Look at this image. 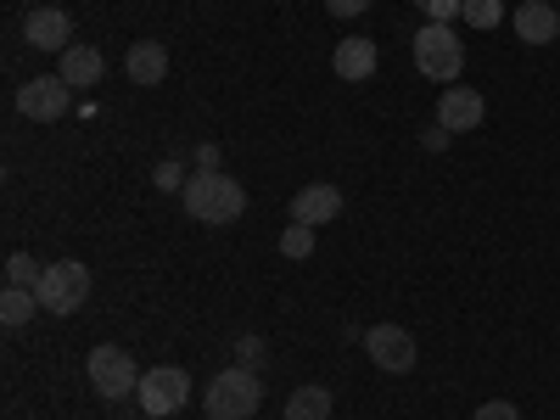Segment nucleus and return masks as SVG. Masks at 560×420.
<instances>
[{
	"label": "nucleus",
	"instance_id": "1",
	"mask_svg": "<svg viewBox=\"0 0 560 420\" xmlns=\"http://www.w3.org/2000/svg\"><path fill=\"white\" fill-rule=\"evenodd\" d=\"M179 202H185V213H191L197 224H236L247 213V191L230 174H219V168H197L191 179H185Z\"/></svg>",
	"mask_w": 560,
	"mask_h": 420
},
{
	"label": "nucleus",
	"instance_id": "2",
	"mask_svg": "<svg viewBox=\"0 0 560 420\" xmlns=\"http://www.w3.org/2000/svg\"><path fill=\"white\" fill-rule=\"evenodd\" d=\"M258 404H264L258 370H242V364L219 370V376L208 382V393H202L208 420H253V415H258Z\"/></svg>",
	"mask_w": 560,
	"mask_h": 420
},
{
	"label": "nucleus",
	"instance_id": "3",
	"mask_svg": "<svg viewBox=\"0 0 560 420\" xmlns=\"http://www.w3.org/2000/svg\"><path fill=\"white\" fill-rule=\"evenodd\" d=\"M415 68H420V79H432V84H459V73H465V39L448 28V23H427L415 34Z\"/></svg>",
	"mask_w": 560,
	"mask_h": 420
},
{
	"label": "nucleus",
	"instance_id": "4",
	"mask_svg": "<svg viewBox=\"0 0 560 420\" xmlns=\"http://www.w3.org/2000/svg\"><path fill=\"white\" fill-rule=\"evenodd\" d=\"M34 292H39V308L45 314H79L90 303V269L79 258H57V264H45Z\"/></svg>",
	"mask_w": 560,
	"mask_h": 420
},
{
	"label": "nucleus",
	"instance_id": "5",
	"mask_svg": "<svg viewBox=\"0 0 560 420\" xmlns=\"http://www.w3.org/2000/svg\"><path fill=\"white\" fill-rule=\"evenodd\" d=\"M135 404L140 415H179L185 404H191V376H185L179 364H158V370H140V387H135Z\"/></svg>",
	"mask_w": 560,
	"mask_h": 420
},
{
	"label": "nucleus",
	"instance_id": "6",
	"mask_svg": "<svg viewBox=\"0 0 560 420\" xmlns=\"http://www.w3.org/2000/svg\"><path fill=\"white\" fill-rule=\"evenodd\" d=\"M84 376H90V387H96L102 398H129V393L140 387V370H135L129 348H118V342L90 348V359H84Z\"/></svg>",
	"mask_w": 560,
	"mask_h": 420
},
{
	"label": "nucleus",
	"instance_id": "7",
	"mask_svg": "<svg viewBox=\"0 0 560 420\" xmlns=\"http://www.w3.org/2000/svg\"><path fill=\"white\" fill-rule=\"evenodd\" d=\"M68 107H73V84L62 73H39L18 90V113L34 124H57V118H68Z\"/></svg>",
	"mask_w": 560,
	"mask_h": 420
},
{
	"label": "nucleus",
	"instance_id": "8",
	"mask_svg": "<svg viewBox=\"0 0 560 420\" xmlns=\"http://www.w3.org/2000/svg\"><path fill=\"white\" fill-rule=\"evenodd\" d=\"M438 124H443L448 135L482 129V124H488V102H482V90H471V84H448L443 96H438Z\"/></svg>",
	"mask_w": 560,
	"mask_h": 420
},
{
	"label": "nucleus",
	"instance_id": "9",
	"mask_svg": "<svg viewBox=\"0 0 560 420\" xmlns=\"http://www.w3.org/2000/svg\"><path fill=\"white\" fill-rule=\"evenodd\" d=\"M364 348H370V359H376V370H387V376L415 370V337L404 331V325H370Z\"/></svg>",
	"mask_w": 560,
	"mask_h": 420
},
{
	"label": "nucleus",
	"instance_id": "10",
	"mask_svg": "<svg viewBox=\"0 0 560 420\" xmlns=\"http://www.w3.org/2000/svg\"><path fill=\"white\" fill-rule=\"evenodd\" d=\"M68 34H73V23H68L62 7H34L28 23H23V39L34 45V51H51V57H62L68 45H73Z\"/></svg>",
	"mask_w": 560,
	"mask_h": 420
},
{
	"label": "nucleus",
	"instance_id": "11",
	"mask_svg": "<svg viewBox=\"0 0 560 420\" xmlns=\"http://www.w3.org/2000/svg\"><path fill=\"white\" fill-rule=\"evenodd\" d=\"M124 79H135L140 90H152L168 79V45L163 39H135L124 51Z\"/></svg>",
	"mask_w": 560,
	"mask_h": 420
},
{
	"label": "nucleus",
	"instance_id": "12",
	"mask_svg": "<svg viewBox=\"0 0 560 420\" xmlns=\"http://www.w3.org/2000/svg\"><path fill=\"white\" fill-rule=\"evenodd\" d=\"M376 62H382V51H376V39H364V34H348L337 45V57H331L337 79H348V84H364L370 73H376Z\"/></svg>",
	"mask_w": 560,
	"mask_h": 420
},
{
	"label": "nucleus",
	"instance_id": "13",
	"mask_svg": "<svg viewBox=\"0 0 560 420\" xmlns=\"http://www.w3.org/2000/svg\"><path fill=\"white\" fill-rule=\"evenodd\" d=\"M342 213V191L337 185H303V191L292 197V224H331Z\"/></svg>",
	"mask_w": 560,
	"mask_h": 420
},
{
	"label": "nucleus",
	"instance_id": "14",
	"mask_svg": "<svg viewBox=\"0 0 560 420\" xmlns=\"http://www.w3.org/2000/svg\"><path fill=\"white\" fill-rule=\"evenodd\" d=\"M516 34H522V45H549L555 34H560V12L549 7V0H522L516 7Z\"/></svg>",
	"mask_w": 560,
	"mask_h": 420
},
{
	"label": "nucleus",
	"instance_id": "15",
	"mask_svg": "<svg viewBox=\"0 0 560 420\" xmlns=\"http://www.w3.org/2000/svg\"><path fill=\"white\" fill-rule=\"evenodd\" d=\"M57 73H62L73 90H90V84H96V79L107 73V62H102V51H96V45H68Z\"/></svg>",
	"mask_w": 560,
	"mask_h": 420
},
{
	"label": "nucleus",
	"instance_id": "16",
	"mask_svg": "<svg viewBox=\"0 0 560 420\" xmlns=\"http://www.w3.org/2000/svg\"><path fill=\"white\" fill-rule=\"evenodd\" d=\"M287 420H331V387H319V382L298 387L287 398Z\"/></svg>",
	"mask_w": 560,
	"mask_h": 420
},
{
	"label": "nucleus",
	"instance_id": "17",
	"mask_svg": "<svg viewBox=\"0 0 560 420\" xmlns=\"http://www.w3.org/2000/svg\"><path fill=\"white\" fill-rule=\"evenodd\" d=\"M34 308H39V292H28V287H7V292H0V325H7V331L28 325Z\"/></svg>",
	"mask_w": 560,
	"mask_h": 420
},
{
	"label": "nucleus",
	"instance_id": "18",
	"mask_svg": "<svg viewBox=\"0 0 560 420\" xmlns=\"http://www.w3.org/2000/svg\"><path fill=\"white\" fill-rule=\"evenodd\" d=\"M280 258H314V224H287L280 230Z\"/></svg>",
	"mask_w": 560,
	"mask_h": 420
},
{
	"label": "nucleus",
	"instance_id": "19",
	"mask_svg": "<svg viewBox=\"0 0 560 420\" xmlns=\"http://www.w3.org/2000/svg\"><path fill=\"white\" fill-rule=\"evenodd\" d=\"M459 18L471 23L477 34H488V28L504 23V0H465V12H459Z\"/></svg>",
	"mask_w": 560,
	"mask_h": 420
},
{
	"label": "nucleus",
	"instance_id": "20",
	"mask_svg": "<svg viewBox=\"0 0 560 420\" xmlns=\"http://www.w3.org/2000/svg\"><path fill=\"white\" fill-rule=\"evenodd\" d=\"M39 275H45V269H34L28 253H7V287H28V292H34Z\"/></svg>",
	"mask_w": 560,
	"mask_h": 420
},
{
	"label": "nucleus",
	"instance_id": "21",
	"mask_svg": "<svg viewBox=\"0 0 560 420\" xmlns=\"http://www.w3.org/2000/svg\"><path fill=\"white\" fill-rule=\"evenodd\" d=\"M185 179H191V174H185L174 158H163V163L152 168V185H158V191H185Z\"/></svg>",
	"mask_w": 560,
	"mask_h": 420
},
{
	"label": "nucleus",
	"instance_id": "22",
	"mask_svg": "<svg viewBox=\"0 0 560 420\" xmlns=\"http://www.w3.org/2000/svg\"><path fill=\"white\" fill-rule=\"evenodd\" d=\"M420 12H427V23H454L465 12V0H415Z\"/></svg>",
	"mask_w": 560,
	"mask_h": 420
},
{
	"label": "nucleus",
	"instance_id": "23",
	"mask_svg": "<svg viewBox=\"0 0 560 420\" xmlns=\"http://www.w3.org/2000/svg\"><path fill=\"white\" fill-rule=\"evenodd\" d=\"M264 353H269L264 337H242V342H236V364H242V370H264Z\"/></svg>",
	"mask_w": 560,
	"mask_h": 420
},
{
	"label": "nucleus",
	"instance_id": "24",
	"mask_svg": "<svg viewBox=\"0 0 560 420\" xmlns=\"http://www.w3.org/2000/svg\"><path fill=\"white\" fill-rule=\"evenodd\" d=\"M471 420H522V409L510 404V398H488V404H482Z\"/></svg>",
	"mask_w": 560,
	"mask_h": 420
},
{
	"label": "nucleus",
	"instance_id": "25",
	"mask_svg": "<svg viewBox=\"0 0 560 420\" xmlns=\"http://www.w3.org/2000/svg\"><path fill=\"white\" fill-rule=\"evenodd\" d=\"M325 12H331V18H364L370 0H325Z\"/></svg>",
	"mask_w": 560,
	"mask_h": 420
},
{
	"label": "nucleus",
	"instance_id": "26",
	"mask_svg": "<svg viewBox=\"0 0 560 420\" xmlns=\"http://www.w3.org/2000/svg\"><path fill=\"white\" fill-rule=\"evenodd\" d=\"M448 140H454V135H448L443 124H432L427 135H420V147H427V152H448Z\"/></svg>",
	"mask_w": 560,
	"mask_h": 420
},
{
	"label": "nucleus",
	"instance_id": "27",
	"mask_svg": "<svg viewBox=\"0 0 560 420\" xmlns=\"http://www.w3.org/2000/svg\"><path fill=\"white\" fill-rule=\"evenodd\" d=\"M197 163L202 168H219V147H213V140H202V147H197Z\"/></svg>",
	"mask_w": 560,
	"mask_h": 420
},
{
	"label": "nucleus",
	"instance_id": "28",
	"mask_svg": "<svg viewBox=\"0 0 560 420\" xmlns=\"http://www.w3.org/2000/svg\"><path fill=\"white\" fill-rule=\"evenodd\" d=\"M555 12H560V0H555Z\"/></svg>",
	"mask_w": 560,
	"mask_h": 420
}]
</instances>
